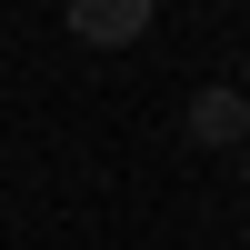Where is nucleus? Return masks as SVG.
<instances>
[{
  "instance_id": "f257e3e1",
  "label": "nucleus",
  "mask_w": 250,
  "mask_h": 250,
  "mask_svg": "<svg viewBox=\"0 0 250 250\" xmlns=\"http://www.w3.org/2000/svg\"><path fill=\"white\" fill-rule=\"evenodd\" d=\"M150 20L160 0H70V40H90V50H130Z\"/></svg>"
},
{
  "instance_id": "20e7f679",
  "label": "nucleus",
  "mask_w": 250,
  "mask_h": 250,
  "mask_svg": "<svg viewBox=\"0 0 250 250\" xmlns=\"http://www.w3.org/2000/svg\"><path fill=\"white\" fill-rule=\"evenodd\" d=\"M220 10H240V0H220Z\"/></svg>"
},
{
  "instance_id": "7ed1b4c3",
  "label": "nucleus",
  "mask_w": 250,
  "mask_h": 250,
  "mask_svg": "<svg viewBox=\"0 0 250 250\" xmlns=\"http://www.w3.org/2000/svg\"><path fill=\"white\" fill-rule=\"evenodd\" d=\"M240 180H250V140H240Z\"/></svg>"
},
{
  "instance_id": "f03ea898",
  "label": "nucleus",
  "mask_w": 250,
  "mask_h": 250,
  "mask_svg": "<svg viewBox=\"0 0 250 250\" xmlns=\"http://www.w3.org/2000/svg\"><path fill=\"white\" fill-rule=\"evenodd\" d=\"M190 140H200V150H240V140H250V100L210 80V90L190 100Z\"/></svg>"
}]
</instances>
